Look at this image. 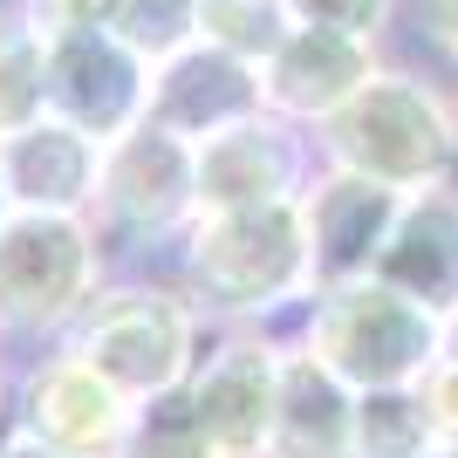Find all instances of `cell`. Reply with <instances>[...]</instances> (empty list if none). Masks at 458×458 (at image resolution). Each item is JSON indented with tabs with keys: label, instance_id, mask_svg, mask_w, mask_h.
<instances>
[{
	"label": "cell",
	"instance_id": "obj_25",
	"mask_svg": "<svg viewBox=\"0 0 458 458\" xmlns=\"http://www.w3.org/2000/svg\"><path fill=\"white\" fill-rule=\"evenodd\" d=\"M438 82H445V96H452V110H458V62H445V76H438Z\"/></svg>",
	"mask_w": 458,
	"mask_h": 458
},
{
	"label": "cell",
	"instance_id": "obj_6",
	"mask_svg": "<svg viewBox=\"0 0 458 458\" xmlns=\"http://www.w3.org/2000/svg\"><path fill=\"white\" fill-rule=\"evenodd\" d=\"M89 219L116 240H131V247H157V240L191 233V219H199V151L151 116L137 131L110 137L103 165H96Z\"/></svg>",
	"mask_w": 458,
	"mask_h": 458
},
{
	"label": "cell",
	"instance_id": "obj_8",
	"mask_svg": "<svg viewBox=\"0 0 458 458\" xmlns=\"http://www.w3.org/2000/svg\"><path fill=\"white\" fill-rule=\"evenodd\" d=\"M185 397H191V418L206 431L212 458H267L274 411H281V349L240 328L206 363H191Z\"/></svg>",
	"mask_w": 458,
	"mask_h": 458
},
{
	"label": "cell",
	"instance_id": "obj_26",
	"mask_svg": "<svg viewBox=\"0 0 458 458\" xmlns=\"http://www.w3.org/2000/svg\"><path fill=\"white\" fill-rule=\"evenodd\" d=\"M7 212H14V199H7V178H0V226H7Z\"/></svg>",
	"mask_w": 458,
	"mask_h": 458
},
{
	"label": "cell",
	"instance_id": "obj_20",
	"mask_svg": "<svg viewBox=\"0 0 458 458\" xmlns=\"http://www.w3.org/2000/svg\"><path fill=\"white\" fill-rule=\"evenodd\" d=\"M116 458H212V445H206V431H199V418H191L185 390H165V397L137 403L131 438H123Z\"/></svg>",
	"mask_w": 458,
	"mask_h": 458
},
{
	"label": "cell",
	"instance_id": "obj_24",
	"mask_svg": "<svg viewBox=\"0 0 458 458\" xmlns=\"http://www.w3.org/2000/svg\"><path fill=\"white\" fill-rule=\"evenodd\" d=\"M0 458H69V452H55V445H41L35 431H14V438L0 445Z\"/></svg>",
	"mask_w": 458,
	"mask_h": 458
},
{
	"label": "cell",
	"instance_id": "obj_5",
	"mask_svg": "<svg viewBox=\"0 0 458 458\" xmlns=\"http://www.w3.org/2000/svg\"><path fill=\"white\" fill-rule=\"evenodd\" d=\"M103 287V226L89 212H7L0 226V328H69Z\"/></svg>",
	"mask_w": 458,
	"mask_h": 458
},
{
	"label": "cell",
	"instance_id": "obj_17",
	"mask_svg": "<svg viewBox=\"0 0 458 458\" xmlns=\"http://www.w3.org/2000/svg\"><path fill=\"white\" fill-rule=\"evenodd\" d=\"M356 458H458L418 383L356 397Z\"/></svg>",
	"mask_w": 458,
	"mask_h": 458
},
{
	"label": "cell",
	"instance_id": "obj_2",
	"mask_svg": "<svg viewBox=\"0 0 458 458\" xmlns=\"http://www.w3.org/2000/svg\"><path fill=\"white\" fill-rule=\"evenodd\" d=\"M185 287L199 308L226 315V322H260L287 301H308L315 294V253H308L301 199H267V206L191 219Z\"/></svg>",
	"mask_w": 458,
	"mask_h": 458
},
{
	"label": "cell",
	"instance_id": "obj_23",
	"mask_svg": "<svg viewBox=\"0 0 458 458\" xmlns=\"http://www.w3.org/2000/svg\"><path fill=\"white\" fill-rule=\"evenodd\" d=\"M418 21H424V41L445 62H458V0H418Z\"/></svg>",
	"mask_w": 458,
	"mask_h": 458
},
{
	"label": "cell",
	"instance_id": "obj_16",
	"mask_svg": "<svg viewBox=\"0 0 458 458\" xmlns=\"http://www.w3.org/2000/svg\"><path fill=\"white\" fill-rule=\"evenodd\" d=\"M267 458H356V390L308 349H281V411Z\"/></svg>",
	"mask_w": 458,
	"mask_h": 458
},
{
	"label": "cell",
	"instance_id": "obj_15",
	"mask_svg": "<svg viewBox=\"0 0 458 458\" xmlns=\"http://www.w3.org/2000/svg\"><path fill=\"white\" fill-rule=\"evenodd\" d=\"M96 165H103V144L62 116H41L28 131L0 137V178H7L14 212H89Z\"/></svg>",
	"mask_w": 458,
	"mask_h": 458
},
{
	"label": "cell",
	"instance_id": "obj_10",
	"mask_svg": "<svg viewBox=\"0 0 458 458\" xmlns=\"http://www.w3.org/2000/svg\"><path fill=\"white\" fill-rule=\"evenodd\" d=\"M21 418H28L21 431H35L41 445H55L69 458H116L131 438L137 403L96 377L76 349H62L21 377Z\"/></svg>",
	"mask_w": 458,
	"mask_h": 458
},
{
	"label": "cell",
	"instance_id": "obj_21",
	"mask_svg": "<svg viewBox=\"0 0 458 458\" xmlns=\"http://www.w3.org/2000/svg\"><path fill=\"white\" fill-rule=\"evenodd\" d=\"M403 0H287L294 28H328V35H356V41H377L390 35Z\"/></svg>",
	"mask_w": 458,
	"mask_h": 458
},
{
	"label": "cell",
	"instance_id": "obj_18",
	"mask_svg": "<svg viewBox=\"0 0 458 458\" xmlns=\"http://www.w3.org/2000/svg\"><path fill=\"white\" fill-rule=\"evenodd\" d=\"M48 116V28L28 14V0L0 7V137Z\"/></svg>",
	"mask_w": 458,
	"mask_h": 458
},
{
	"label": "cell",
	"instance_id": "obj_22",
	"mask_svg": "<svg viewBox=\"0 0 458 458\" xmlns=\"http://www.w3.org/2000/svg\"><path fill=\"white\" fill-rule=\"evenodd\" d=\"M418 390H424V403L438 411L445 438L458 445V349H445V356H438V363H431V377H424Z\"/></svg>",
	"mask_w": 458,
	"mask_h": 458
},
{
	"label": "cell",
	"instance_id": "obj_1",
	"mask_svg": "<svg viewBox=\"0 0 458 458\" xmlns=\"http://www.w3.org/2000/svg\"><path fill=\"white\" fill-rule=\"evenodd\" d=\"M315 157L335 172H356L390 191H431L452 185L458 165V110L438 76L383 62L363 89L315 131Z\"/></svg>",
	"mask_w": 458,
	"mask_h": 458
},
{
	"label": "cell",
	"instance_id": "obj_4",
	"mask_svg": "<svg viewBox=\"0 0 458 458\" xmlns=\"http://www.w3.org/2000/svg\"><path fill=\"white\" fill-rule=\"evenodd\" d=\"M191 343H199V308L157 281L96 287V301L69 322V349L116 383L131 403H151L165 390H185Z\"/></svg>",
	"mask_w": 458,
	"mask_h": 458
},
{
	"label": "cell",
	"instance_id": "obj_14",
	"mask_svg": "<svg viewBox=\"0 0 458 458\" xmlns=\"http://www.w3.org/2000/svg\"><path fill=\"white\" fill-rule=\"evenodd\" d=\"M369 281L397 287L403 301L431 308L438 322H458V185H431L403 199Z\"/></svg>",
	"mask_w": 458,
	"mask_h": 458
},
{
	"label": "cell",
	"instance_id": "obj_19",
	"mask_svg": "<svg viewBox=\"0 0 458 458\" xmlns=\"http://www.w3.org/2000/svg\"><path fill=\"white\" fill-rule=\"evenodd\" d=\"M287 35H294L287 0H199V41L240 62H267Z\"/></svg>",
	"mask_w": 458,
	"mask_h": 458
},
{
	"label": "cell",
	"instance_id": "obj_13",
	"mask_svg": "<svg viewBox=\"0 0 458 458\" xmlns=\"http://www.w3.org/2000/svg\"><path fill=\"white\" fill-rule=\"evenodd\" d=\"M267 110L260 96V62H240L212 41H191L172 62L151 69V123H165L185 144H206V137L247 123V116Z\"/></svg>",
	"mask_w": 458,
	"mask_h": 458
},
{
	"label": "cell",
	"instance_id": "obj_9",
	"mask_svg": "<svg viewBox=\"0 0 458 458\" xmlns=\"http://www.w3.org/2000/svg\"><path fill=\"white\" fill-rule=\"evenodd\" d=\"M199 151V219L206 212H240V206H267V199H301L315 178V137L287 116L260 110L233 131L191 144Z\"/></svg>",
	"mask_w": 458,
	"mask_h": 458
},
{
	"label": "cell",
	"instance_id": "obj_7",
	"mask_svg": "<svg viewBox=\"0 0 458 458\" xmlns=\"http://www.w3.org/2000/svg\"><path fill=\"white\" fill-rule=\"evenodd\" d=\"M48 116L110 144L151 116V62L110 28H48Z\"/></svg>",
	"mask_w": 458,
	"mask_h": 458
},
{
	"label": "cell",
	"instance_id": "obj_3",
	"mask_svg": "<svg viewBox=\"0 0 458 458\" xmlns=\"http://www.w3.org/2000/svg\"><path fill=\"white\" fill-rule=\"evenodd\" d=\"M301 349L322 356L356 397L363 390H403V383H424L431 363L452 349V322H438L418 301H403L397 287H383V281H349V287L315 294Z\"/></svg>",
	"mask_w": 458,
	"mask_h": 458
},
{
	"label": "cell",
	"instance_id": "obj_12",
	"mask_svg": "<svg viewBox=\"0 0 458 458\" xmlns=\"http://www.w3.org/2000/svg\"><path fill=\"white\" fill-rule=\"evenodd\" d=\"M377 69H383L377 41L328 35V28H294V35L260 62V96H267L274 116H287V123H301V131L315 137Z\"/></svg>",
	"mask_w": 458,
	"mask_h": 458
},
{
	"label": "cell",
	"instance_id": "obj_11",
	"mask_svg": "<svg viewBox=\"0 0 458 458\" xmlns=\"http://www.w3.org/2000/svg\"><path fill=\"white\" fill-rule=\"evenodd\" d=\"M301 212H308V253H315V294H322V287H349L377 274L390 226L403 212V191L369 185V178L335 172V165H315Z\"/></svg>",
	"mask_w": 458,
	"mask_h": 458
}]
</instances>
